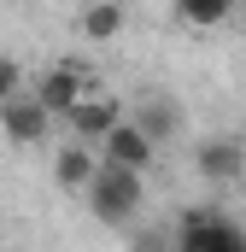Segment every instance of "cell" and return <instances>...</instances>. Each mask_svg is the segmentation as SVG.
I'll list each match as a JSON object with an SVG mask.
<instances>
[{"instance_id": "1", "label": "cell", "mask_w": 246, "mask_h": 252, "mask_svg": "<svg viewBox=\"0 0 246 252\" xmlns=\"http://www.w3.org/2000/svg\"><path fill=\"white\" fill-rule=\"evenodd\" d=\"M88 199V211H94V223H106V229H123L141 205H147V176L141 170H123V164H100V176H94V188L82 193Z\"/></svg>"}, {"instance_id": "2", "label": "cell", "mask_w": 246, "mask_h": 252, "mask_svg": "<svg viewBox=\"0 0 246 252\" xmlns=\"http://www.w3.org/2000/svg\"><path fill=\"white\" fill-rule=\"evenodd\" d=\"M88 94H94V88H88V70H82L76 59L47 64V70H41V82H35V100H41L53 118H70V112H76Z\"/></svg>"}, {"instance_id": "3", "label": "cell", "mask_w": 246, "mask_h": 252, "mask_svg": "<svg viewBox=\"0 0 246 252\" xmlns=\"http://www.w3.org/2000/svg\"><path fill=\"white\" fill-rule=\"evenodd\" d=\"M47 129H53V112H47L35 94H18V100L0 106V135H6L12 147H41Z\"/></svg>"}, {"instance_id": "4", "label": "cell", "mask_w": 246, "mask_h": 252, "mask_svg": "<svg viewBox=\"0 0 246 252\" xmlns=\"http://www.w3.org/2000/svg\"><path fill=\"white\" fill-rule=\"evenodd\" d=\"M153 153H158V141L147 135V129L135 124V118H123L106 141H100V158L106 164H123V170H141L147 176V164H153Z\"/></svg>"}, {"instance_id": "5", "label": "cell", "mask_w": 246, "mask_h": 252, "mask_svg": "<svg viewBox=\"0 0 246 252\" xmlns=\"http://www.w3.org/2000/svg\"><path fill=\"white\" fill-rule=\"evenodd\" d=\"M100 164H106V158H100L88 141H70V147H59V158H53V182H59L64 193H76V199H82V193L94 188Z\"/></svg>"}, {"instance_id": "6", "label": "cell", "mask_w": 246, "mask_h": 252, "mask_svg": "<svg viewBox=\"0 0 246 252\" xmlns=\"http://www.w3.org/2000/svg\"><path fill=\"white\" fill-rule=\"evenodd\" d=\"M123 118H129V112H123L118 100H106V94H88V100L70 112V135H76V141H88V147H100V141H106V135L123 124Z\"/></svg>"}, {"instance_id": "7", "label": "cell", "mask_w": 246, "mask_h": 252, "mask_svg": "<svg viewBox=\"0 0 246 252\" xmlns=\"http://www.w3.org/2000/svg\"><path fill=\"white\" fill-rule=\"evenodd\" d=\"M123 0H88L82 12H76V30H82V41H94V47H106V41H118L123 35Z\"/></svg>"}, {"instance_id": "8", "label": "cell", "mask_w": 246, "mask_h": 252, "mask_svg": "<svg viewBox=\"0 0 246 252\" xmlns=\"http://www.w3.org/2000/svg\"><path fill=\"white\" fill-rule=\"evenodd\" d=\"M182 30H223L229 18H241V0H170Z\"/></svg>"}, {"instance_id": "9", "label": "cell", "mask_w": 246, "mask_h": 252, "mask_svg": "<svg viewBox=\"0 0 246 252\" xmlns=\"http://www.w3.org/2000/svg\"><path fill=\"white\" fill-rule=\"evenodd\" d=\"M246 170V147L241 141H205L199 147V176L205 182H235Z\"/></svg>"}, {"instance_id": "10", "label": "cell", "mask_w": 246, "mask_h": 252, "mask_svg": "<svg viewBox=\"0 0 246 252\" xmlns=\"http://www.w3.org/2000/svg\"><path fill=\"white\" fill-rule=\"evenodd\" d=\"M129 118H135V124H141V129H147L153 141H164V135H176V124H182L170 100H147V106H135Z\"/></svg>"}, {"instance_id": "11", "label": "cell", "mask_w": 246, "mask_h": 252, "mask_svg": "<svg viewBox=\"0 0 246 252\" xmlns=\"http://www.w3.org/2000/svg\"><path fill=\"white\" fill-rule=\"evenodd\" d=\"M205 252H246V235L229 223V217H211V235H205Z\"/></svg>"}, {"instance_id": "12", "label": "cell", "mask_w": 246, "mask_h": 252, "mask_svg": "<svg viewBox=\"0 0 246 252\" xmlns=\"http://www.w3.org/2000/svg\"><path fill=\"white\" fill-rule=\"evenodd\" d=\"M18 94H24V64L0 53V106H6V100H18Z\"/></svg>"}, {"instance_id": "13", "label": "cell", "mask_w": 246, "mask_h": 252, "mask_svg": "<svg viewBox=\"0 0 246 252\" xmlns=\"http://www.w3.org/2000/svg\"><path fill=\"white\" fill-rule=\"evenodd\" d=\"M241 24H246V0H241Z\"/></svg>"}]
</instances>
